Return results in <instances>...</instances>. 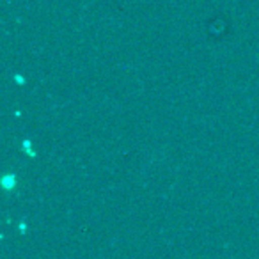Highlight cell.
<instances>
[{"mask_svg":"<svg viewBox=\"0 0 259 259\" xmlns=\"http://www.w3.org/2000/svg\"><path fill=\"white\" fill-rule=\"evenodd\" d=\"M15 185H16V176H15V174H8V176H4V180H2V187H4L6 190H11Z\"/></svg>","mask_w":259,"mask_h":259,"instance_id":"1","label":"cell"}]
</instances>
